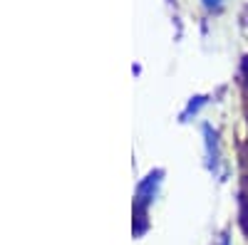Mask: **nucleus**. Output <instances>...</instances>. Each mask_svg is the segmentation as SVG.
I'll use <instances>...</instances> for the list:
<instances>
[{
  "label": "nucleus",
  "mask_w": 248,
  "mask_h": 245,
  "mask_svg": "<svg viewBox=\"0 0 248 245\" xmlns=\"http://www.w3.org/2000/svg\"><path fill=\"white\" fill-rule=\"evenodd\" d=\"M203 5H206V10H218L223 5V0H203Z\"/></svg>",
  "instance_id": "f257e3e1"
}]
</instances>
